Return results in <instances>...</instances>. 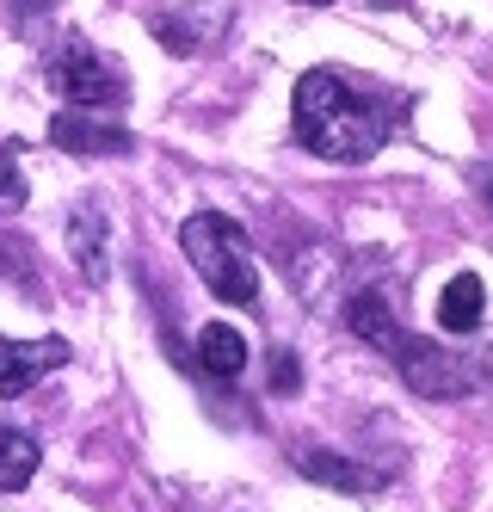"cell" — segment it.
<instances>
[{
    "label": "cell",
    "instance_id": "obj_4",
    "mask_svg": "<svg viewBox=\"0 0 493 512\" xmlns=\"http://www.w3.org/2000/svg\"><path fill=\"white\" fill-rule=\"evenodd\" d=\"M50 81L68 99V112H105V105H124L130 99V75L118 56L93 50L87 38H62L50 50Z\"/></svg>",
    "mask_w": 493,
    "mask_h": 512
},
{
    "label": "cell",
    "instance_id": "obj_6",
    "mask_svg": "<svg viewBox=\"0 0 493 512\" xmlns=\"http://www.w3.org/2000/svg\"><path fill=\"white\" fill-rule=\"evenodd\" d=\"M290 463L309 475L315 488H333V494H376V488H383V475H376V469L339 457V451H327V445H296Z\"/></svg>",
    "mask_w": 493,
    "mask_h": 512
},
{
    "label": "cell",
    "instance_id": "obj_5",
    "mask_svg": "<svg viewBox=\"0 0 493 512\" xmlns=\"http://www.w3.org/2000/svg\"><path fill=\"white\" fill-rule=\"evenodd\" d=\"M68 364V340H0V401L37 389Z\"/></svg>",
    "mask_w": 493,
    "mask_h": 512
},
{
    "label": "cell",
    "instance_id": "obj_2",
    "mask_svg": "<svg viewBox=\"0 0 493 512\" xmlns=\"http://www.w3.org/2000/svg\"><path fill=\"white\" fill-rule=\"evenodd\" d=\"M346 321H352V334H364V340L383 352L420 395H463V389H469V371H463V364L450 358L444 346H432V340H420V334H407V327L389 315V303L376 297V290H364V297L346 303Z\"/></svg>",
    "mask_w": 493,
    "mask_h": 512
},
{
    "label": "cell",
    "instance_id": "obj_14",
    "mask_svg": "<svg viewBox=\"0 0 493 512\" xmlns=\"http://www.w3.org/2000/svg\"><path fill=\"white\" fill-rule=\"evenodd\" d=\"M302 7H327V0H302Z\"/></svg>",
    "mask_w": 493,
    "mask_h": 512
},
{
    "label": "cell",
    "instance_id": "obj_11",
    "mask_svg": "<svg viewBox=\"0 0 493 512\" xmlns=\"http://www.w3.org/2000/svg\"><path fill=\"white\" fill-rule=\"evenodd\" d=\"M31 475H37V438L7 426V432H0V488L13 494V488L31 482Z\"/></svg>",
    "mask_w": 493,
    "mask_h": 512
},
{
    "label": "cell",
    "instance_id": "obj_10",
    "mask_svg": "<svg viewBox=\"0 0 493 512\" xmlns=\"http://www.w3.org/2000/svg\"><path fill=\"white\" fill-rule=\"evenodd\" d=\"M198 364H204L210 377H241V371H247V340L235 334V327L210 321L204 334H198Z\"/></svg>",
    "mask_w": 493,
    "mask_h": 512
},
{
    "label": "cell",
    "instance_id": "obj_8",
    "mask_svg": "<svg viewBox=\"0 0 493 512\" xmlns=\"http://www.w3.org/2000/svg\"><path fill=\"white\" fill-rule=\"evenodd\" d=\"M68 253L93 284H105V210L99 204H74L68 210Z\"/></svg>",
    "mask_w": 493,
    "mask_h": 512
},
{
    "label": "cell",
    "instance_id": "obj_12",
    "mask_svg": "<svg viewBox=\"0 0 493 512\" xmlns=\"http://www.w3.org/2000/svg\"><path fill=\"white\" fill-rule=\"evenodd\" d=\"M19 204H25V173H19V161L7 149H0V216L19 210Z\"/></svg>",
    "mask_w": 493,
    "mask_h": 512
},
{
    "label": "cell",
    "instance_id": "obj_13",
    "mask_svg": "<svg viewBox=\"0 0 493 512\" xmlns=\"http://www.w3.org/2000/svg\"><path fill=\"white\" fill-rule=\"evenodd\" d=\"M272 389H284V395L296 389V358H290V352H278V358H272Z\"/></svg>",
    "mask_w": 493,
    "mask_h": 512
},
{
    "label": "cell",
    "instance_id": "obj_3",
    "mask_svg": "<svg viewBox=\"0 0 493 512\" xmlns=\"http://www.w3.org/2000/svg\"><path fill=\"white\" fill-rule=\"evenodd\" d=\"M179 241H185V260L204 272V284L222 303H235V309L259 303V272H253V247H247L241 223H229L216 210H198V216H185Z\"/></svg>",
    "mask_w": 493,
    "mask_h": 512
},
{
    "label": "cell",
    "instance_id": "obj_9",
    "mask_svg": "<svg viewBox=\"0 0 493 512\" xmlns=\"http://www.w3.org/2000/svg\"><path fill=\"white\" fill-rule=\"evenodd\" d=\"M487 315V290L475 272H457L444 284V297H438V321H444V334H475Z\"/></svg>",
    "mask_w": 493,
    "mask_h": 512
},
{
    "label": "cell",
    "instance_id": "obj_7",
    "mask_svg": "<svg viewBox=\"0 0 493 512\" xmlns=\"http://www.w3.org/2000/svg\"><path fill=\"white\" fill-rule=\"evenodd\" d=\"M50 142H56V149H68V155H130V130L99 124L93 112H56Z\"/></svg>",
    "mask_w": 493,
    "mask_h": 512
},
{
    "label": "cell",
    "instance_id": "obj_1",
    "mask_svg": "<svg viewBox=\"0 0 493 512\" xmlns=\"http://www.w3.org/2000/svg\"><path fill=\"white\" fill-rule=\"evenodd\" d=\"M407 112V99L370 75H352V68H309L296 81V136L309 142L321 161H370L383 142L395 136Z\"/></svg>",
    "mask_w": 493,
    "mask_h": 512
}]
</instances>
